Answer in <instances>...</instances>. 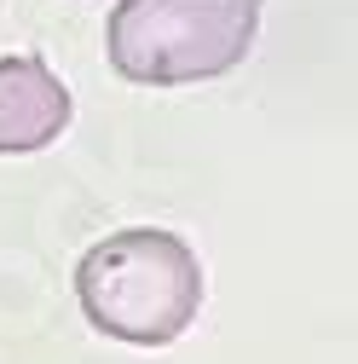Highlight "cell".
Here are the masks:
<instances>
[{
  "instance_id": "cell-1",
  "label": "cell",
  "mask_w": 358,
  "mask_h": 364,
  "mask_svg": "<svg viewBox=\"0 0 358 364\" xmlns=\"http://www.w3.org/2000/svg\"><path fill=\"white\" fill-rule=\"evenodd\" d=\"M75 301L99 336L127 347H168L191 330L202 306V266L173 232L133 225L81 255Z\"/></svg>"
},
{
  "instance_id": "cell-2",
  "label": "cell",
  "mask_w": 358,
  "mask_h": 364,
  "mask_svg": "<svg viewBox=\"0 0 358 364\" xmlns=\"http://www.w3.org/2000/svg\"><path fill=\"white\" fill-rule=\"evenodd\" d=\"M266 0H121L110 12V70L133 87H191L249 58Z\"/></svg>"
},
{
  "instance_id": "cell-3",
  "label": "cell",
  "mask_w": 358,
  "mask_h": 364,
  "mask_svg": "<svg viewBox=\"0 0 358 364\" xmlns=\"http://www.w3.org/2000/svg\"><path fill=\"white\" fill-rule=\"evenodd\" d=\"M70 87L29 53L0 58V156L47 151L70 127Z\"/></svg>"
}]
</instances>
